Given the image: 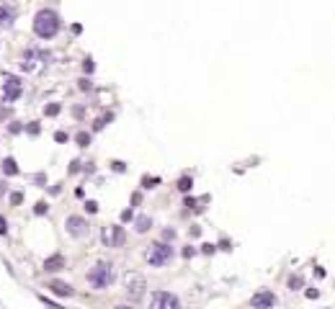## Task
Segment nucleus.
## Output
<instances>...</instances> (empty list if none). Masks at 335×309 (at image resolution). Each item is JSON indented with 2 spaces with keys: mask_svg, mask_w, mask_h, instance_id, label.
Wrapping results in <instances>:
<instances>
[{
  "mask_svg": "<svg viewBox=\"0 0 335 309\" xmlns=\"http://www.w3.org/2000/svg\"><path fill=\"white\" fill-rule=\"evenodd\" d=\"M59 31V15L49 8H44L36 13V18H34V34L39 39H52L54 34Z\"/></svg>",
  "mask_w": 335,
  "mask_h": 309,
  "instance_id": "nucleus-1",
  "label": "nucleus"
},
{
  "mask_svg": "<svg viewBox=\"0 0 335 309\" xmlns=\"http://www.w3.org/2000/svg\"><path fill=\"white\" fill-rule=\"evenodd\" d=\"M88 281L93 284L96 289H109V286L116 281L114 266H111V263H98V266H93V268H90V273H88Z\"/></svg>",
  "mask_w": 335,
  "mask_h": 309,
  "instance_id": "nucleus-2",
  "label": "nucleus"
},
{
  "mask_svg": "<svg viewBox=\"0 0 335 309\" xmlns=\"http://www.w3.org/2000/svg\"><path fill=\"white\" fill-rule=\"evenodd\" d=\"M145 258H147L150 266H165V263L173 258V247L170 245H163V242H155V245L147 247Z\"/></svg>",
  "mask_w": 335,
  "mask_h": 309,
  "instance_id": "nucleus-3",
  "label": "nucleus"
},
{
  "mask_svg": "<svg viewBox=\"0 0 335 309\" xmlns=\"http://www.w3.org/2000/svg\"><path fill=\"white\" fill-rule=\"evenodd\" d=\"M124 286H127V294H129L132 299H140L142 294H145V289H147V281H145V276L129 271V273L124 276Z\"/></svg>",
  "mask_w": 335,
  "mask_h": 309,
  "instance_id": "nucleus-4",
  "label": "nucleus"
},
{
  "mask_svg": "<svg viewBox=\"0 0 335 309\" xmlns=\"http://www.w3.org/2000/svg\"><path fill=\"white\" fill-rule=\"evenodd\" d=\"M150 309H180L178 304V297L170 291H155L152 294V302H150Z\"/></svg>",
  "mask_w": 335,
  "mask_h": 309,
  "instance_id": "nucleus-5",
  "label": "nucleus"
},
{
  "mask_svg": "<svg viewBox=\"0 0 335 309\" xmlns=\"http://www.w3.org/2000/svg\"><path fill=\"white\" fill-rule=\"evenodd\" d=\"M101 237H103V242L109 245V247H121V245H124V229H121L119 224L106 227Z\"/></svg>",
  "mask_w": 335,
  "mask_h": 309,
  "instance_id": "nucleus-6",
  "label": "nucleus"
},
{
  "mask_svg": "<svg viewBox=\"0 0 335 309\" xmlns=\"http://www.w3.org/2000/svg\"><path fill=\"white\" fill-rule=\"evenodd\" d=\"M250 307L253 309H273L276 307V294L273 291H258L250 299Z\"/></svg>",
  "mask_w": 335,
  "mask_h": 309,
  "instance_id": "nucleus-7",
  "label": "nucleus"
},
{
  "mask_svg": "<svg viewBox=\"0 0 335 309\" xmlns=\"http://www.w3.org/2000/svg\"><path fill=\"white\" fill-rule=\"evenodd\" d=\"M3 96L5 101H16L21 96V80L13 75H5V83H3Z\"/></svg>",
  "mask_w": 335,
  "mask_h": 309,
  "instance_id": "nucleus-8",
  "label": "nucleus"
},
{
  "mask_svg": "<svg viewBox=\"0 0 335 309\" xmlns=\"http://www.w3.org/2000/svg\"><path fill=\"white\" fill-rule=\"evenodd\" d=\"M65 227H67V232H70L72 237H83V235H88V222L83 219V216H67Z\"/></svg>",
  "mask_w": 335,
  "mask_h": 309,
  "instance_id": "nucleus-9",
  "label": "nucleus"
},
{
  "mask_svg": "<svg viewBox=\"0 0 335 309\" xmlns=\"http://www.w3.org/2000/svg\"><path fill=\"white\" fill-rule=\"evenodd\" d=\"M62 268H65V258H62V255H52V258L44 260V271H49V273L62 271Z\"/></svg>",
  "mask_w": 335,
  "mask_h": 309,
  "instance_id": "nucleus-10",
  "label": "nucleus"
},
{
  "mask_svg": "<svg viewBox=\"0 0 335 309\" xmlns=\"http://www.w3.org/2000/svg\"><path fill=\"white\" fill-rule=\"evenodd\" d=\"M49 289L57 294V297H70V294H72V286H70V284H65V281H52V284H49Z\"/></svg>",
  "mask_w": 335,
  "mask_h": 309,
  "instance_id": "nucleus-11",
  "label": "nucleus"
},
{
  "mask_svg": "<svg viewBox=\"0 0 335 309\" xmlns=\"http://www.w3.org/2000/svg\"><path fill=\"white\" fill-rule=\"evenodd\" d=\"M150 227H152V219H150V216H140V219L134 222V229H137V232H147Z\"/></svg>",
  "mask_w": 335,
  "mask_h": 309,
  "instance_id": "nucleus-12",
  "label": "nucleus"
},
{
  "mask_svg": "<svg viewBox=\"0 0 335 309\" xmlns=\"http://www.w3.org/2000/svg\"><path fill=\"white\" fill-rule=\"evenodd\" d=\"M13 21V10L5 8V5H0V26H8Z\"/></svg>",
  "mask_w": 335,
  "mask_h": 309,
  "instance_id": "nucleus-13",
  "label": "nucleus"
},
{
  "mask_svg": "<svg viewBox=\"0 0 335 309\" xmlns=\"http://www.w3.org/2000/svg\"><path fill=\"white\" fill-rule=\"evenodd\" d=\"M3 170H5V175H16V173H18L16 160H13V157H5V160H3Z\"/></svg>",
  "mask_w": 335,
  "mask_h": 309,
  "instance_id": "nucleus-14",
  "label": "nucleus"
},
{
  "mask_svg": "<svg viewBox=\"0 0 335 309\" xmlns=\"http://www.w3.org/2000/svg\"><path fill=\"white\" fill-rule=\"evenodd\" d=\"M191 185H193V180H191L188 175H183V178H180V180H178V191H183V193H188V191H191Z\"/></svg>",
  "mask_w": 335,
  "mask_h": 309,
  "instance_id": "nucleus-15",
  "label": "nucleus"
},
{
  "mask_svg": "<svg viewBox=\"0 0 335 309\" xmlns=\"http://www.w3.org/2000/svg\"><path fill=\"white\" fill-rule=\"evenodd\" d=\"M75 142H78L80 147H88V145H90V134H88V132H80L78 137H75Z\"/></svg>",
  "mask_w": 335,
  "mask_h": 309,
  "instance_id": "nucleus-16",
  "label": "nucleus"
},
{
  "mask_svg": "<svg viewBox=\"0 0 335 309\" xmlns=\"http://www.w3.org/2000/svg\"><path fill=\"white\" fill-rule=\"evenodd\" d=\"M304 286V281H302V276H292V278H289V289H302Z\"/></svg>",
  "mask_w": 335,
  "mask_h": 309,
  "instance_id": "nucleus-17",
  "label": "nucleus"
},
{
  "mask_svg": "<svg viewBox=\"0 0 335 309\" xmlns=\"http://www.w3.org/2000/svg\"><path fill=\"white\" fill-rule=\"evenodd\" d=\"M109 121H111V114H109V116H101V119L93 124V129H103V127H106V124H109Z\"/></svg>",
  "mask_w": 335,
  "mask_h": 309,
  "instance_id": "nucleus-18",
  "label": "nucleus"
},
{
  "mask_svg": "<svg viewBox=\"0 0 335 309\" xmlns=\"http://www.w3.org/2000/svg\"><path fill=\"white\" fill-rule=\"evenodd\" d=\"M44 114H47V116H57V114H59V106H57V103L47 106V108H44Z\"/></svg>",
  "mask_w": 335,
  "mask_h": 309,
  "instance_id": "nucleus-19",
  "label": "nucleus"
},
{
  "mask_svg": "<svg viewBox=\"0 0 335 309\" xmlns=\"http://www.w3.org/2000/svg\"><path fill=\"white\" fill-rule=\"evenodd\" d=\"M39 299H41V302H44V304H47V309H62V307H57V304H54V302H49V299H47V297H39Z\"/></svg>",
  "mask_w": 335,
  "mask_h": 309,
  "instance_id": "nucleus-20",
  "label": "nucleus"
},
{
  "mask_svg": "<svg viewBox=\"0 0 335 309\" xmlns=\"http://www.w3.org/2000/svg\"><path fill=\"white\" fill-rule=\"evenodd\" d=\"M85 209H88L90 214H96V211H98V204H96V201H88V204H85Z\"/></svg>",
  "mask_w": 335,
  "mask_h": 309,
  "instance_id": "nucleus-21",
  "label": "nucleus"
},
{
  "mask_svg": "<svg viewBox=\"0 0 335 309\" xmlns=\"http://www.w3.org/2000/svg\"><path fill=\"white\" fill-rule=\"evenodd\" d=\"M8 232V222H5V216H0V235H5Z\"/></svg>",
  "mask_w": 335,
  "mask_h": 309,
  "instance_id": "nucleus-22",
  "label": "nucleus"
},
{
  "mask_svg": "<svg viewBox=\"0 0 335 309\" xmlns=\"http://www.w3.org/2000/svg\"><path fill=\"white\" fill-rule=\"evenodd\" d=\"M21 201H23L21 193H10V204H21Z\"/></svg>",
  "mask_w": 335,
  "mask_h": 309,
  "instance_id": "nucleus-23",
  "label": "nucleus"
},
{
  "mask_svg": "<svg viewBox=\"0 0 335 309\" xmlns=\"http://www.w3.org/2000/svg\"><path fill=\"white\" fill-rule=\"evenodd\" d=\"M36 214H44V211H47V204H44V201H39V204H36V209H34Z\"/></svg>",
  "mask_w": 335,
  "mask_h": 309,
  "instance_id": "nucleus-24",
  "label": "nucleus"
},
{
  "mask_svg": "<svg viewBox=\"0 0 335 309\" xmlns=\"http://www.w3.org/2000/svg\"><path fill=\"white\" fill-rule=\"evenodd\" d=\"M54 139H57V142H67V134H65V132H57Z\"/></svg>",
  "mask_w": 335,
  "mask_h": 309,
  "instance_id": "nucleus-25",
  "label": "nucleus"
},
{
  "mask_svg": "<svg viewBox=\"0 0 335 309\" xmlns=\"http://www.w3.org/2000/svg\"><path fill=\"white\" fill-rule=\"evenodd\" d=\"M5 116H10V108H5V106H0V119H5Z\"/></svg>",
  "mask_w": 335,
  "mask_h": 309,
  "instance_id": "nucleus-26",
  "label": "nucleus"
},
{
  "mask_svg": "<svg viewBox=\"0 0 335 309\" xmlns=\"http://www.w3.org/2000/svg\"><path fill=\"white\" fill-rule=\"evenodd\" d=\"M83 67H85V72H93V59H85Z\"/></svg>",
  "mask_w": 335,
  "mask_h": 309,
  "instance_id": "nucleus-27",
  "label": "nucleus"
},
{
  "mask_svg": "<svg viewBox=\"0 0 335 309\" xmlns=\"http://www.w3.org/2000/svg\"><path fill=\"white\" fill-rule=\"evenodd\" d=\"M121 219H124V222H129V219H132V209H127V211H121Z\"/></svg>",
  "mask_w": 335,
  "mask_h": 309,
  "instance_id": "nucleus-28",
  "label": "nucleus"
},
{
  "mask_svg": "<svg viewBox=\"0 0 335 309\" xmlns=\"http://www.w3.org/2000/svg\"><path fill=\"white\" fill-rule=\"evenodd\" d=\"M307 297H310V299H317V297H320V291H317V289H310V291H307Z\"/></svg>",
  "mask_w": 335,
  "mask_h": 309,
  "instance_id": "nucleus-29",
  "label": "nucleus"
},
{
  "mask_svg": "<svg viewBox=\"0 0 335 309\" xmlns=\"http://www.w3.org/2000/svg\"><path fill=\"white\" fill-rule=\"evenodd\" d=\"M114 309H134V307H127V304H119V307H114Z\"/></svg>",
  "mask_w": 335,
  "mask_h": 309,
  "instance_id": "nucleus-30",
  "label": "nucleus"
},
{
  "mask_svg": "<svg viewBox=\"0 0 335 309\" xmlns=\"http://www.w3.org/2000/svg\"><path fill=\"white\" fill-rule=\"evenodd\" d=\"M0 193H3V188H0Z\"/></svg>",
  "mask_w": 335,
  "mask_h": 309,
  "instance_id": "nucleus-31",
  "label": "nucleus"
}]
</instances>
